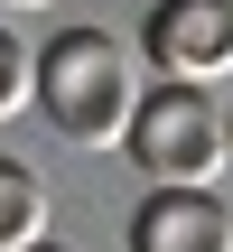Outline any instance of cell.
I'll use <instances>...</instances> for the list:
<instances>
[{
    "label": "cell",
    "instance_id": "obj_1",
    "mask_svg": "<svg viewBox=\"0 0 233 252\" xmlns=\"http://www.w3.org/2000/svg\"><path fill=\"white\" fill-rule=\"evenodd\" d=\"M140 56L112 37V28H56L47 47H37V112H47V131L56 140H75V150H121V131H131V112H140Z\"/></svg>",
    "mask_w": 233,
    "mask_h": 252
},
{
    "label": "cell",
    "instance_id": "obj_2",
    "mask_svg": "<svg viewBox=\"0 0 233 252\" xmlns=\"http://www.w3.org/2000/svg\"><path fill=\"white\" fill-rule=\"evenodd\" d=\"M121 159L149 187H215L233 168V122L205 84H149L131 131H121Z\"/></svg>",
    "mask_w": 233,
    "mask_h": 252
},
{
    "label": "cell",
    "instance_id": "obj_3",
    "mask_svg": "<svg viewBox=\"0 0 233 252\" xmlns=\"http://www.w3.org/2000/svg\"><path fill=\"white\" fill-rule=\"evenodd\" d=\"M149 65H159V84L233 75V0H159L149 9Z\"/></svg>",
    "mask_w": 233,
    "mask_h": 252
},
{
    "label": "cell",
    "instance_id": "obj_4",
    "mask_svg": "<svg viewBox=\"0 0 233 252\" xmlns=\"http://www.w3.org/2000/svg\"><path fill=\"white\" fill-rule=\"evenodd\" d=\"M131 252H233V206L215 187H149L121 224Z\"/></svg>",
    "mask_w": 233,
    "mask_h": 252
},
{
    "label": "cell",
    "instance_id": "obj_5",
    "mask_svg": "<svg viewBox=\"0 0 233 252\" xmlns=\"http://www.w3.org/2000/svg\"><path fill=\"white\" fill-rule=\"evenodd\" d=\"M28 243H47V187L37 168L0 159V252H28Z\"/></svg>",
    "mask_w": 233,
    "mask_h": 252
},
{
    "label": "cell",
    "instance_id": "obj_6",
    "mask_svg": "<svg viewBox=\"0 0 233 252\" xmlns=\"http://www.w3.org/2000/svg\"><path fill=\"white\" fill-rule=\"evenodd\" d=\"M28 94H37V56L0 28V122H9V112H28Z\"/></svg>",
    "mask_w": 233,
    "mask_h": 252
},
{
    "label": "cell",
    "instance_id": "obj_7",
    "mask_svg": "<svg viewBox=\"0 0 233 252\" xmlns=\"http://www.w3.org/2000/svg\"><path fill=\"white\" fill-rule=\"evenodd\" d=\"M0 9H56V0H0Z\"/></svg>",
    "mask_w": 233,
    "mask_h": 252
},
{
    "label": "cell",
    "instance_id": "obj_8",
    "mask_svg": "<svg viewBox=\"0 0 233 252\" xmlns=\"http://www.w3.org/2000/svg\"><path fill=\"white\" fill-rule=\"evenodd\" d=\"M28 252H65V243H28Z\"/></svg>",
    "mask_w": 233,
    "mask_h": 252
},
{
    "label": "cell",
    "instance_id": "obj_9",
    "mask_svg": "<svg viewBox=\"0 0 233 252\" xmlns=\"http://www.w3.org/2000/svg\"><path fill=\"white\" fill-rule=\"evenodd\" d=\"M224 122H233V112H224Z\"/></svg>",
    "mask_w": 233,
    "mask_h": 252
}]
</instances>
